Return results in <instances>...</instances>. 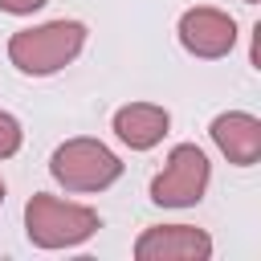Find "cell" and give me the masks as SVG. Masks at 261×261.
<instances>
[{
	"mask_svg": "<svg viewBox=\"0 0 261 261\" xmlns=\"http://www.w3.org/2000/svg\"><path fill=\"white\" fill-rule=\"evenodd\" d=\"M175 37L184 45V53L200 57V61H220L237 49V20L224 12V8H212V4H196V8H184L179 20H175Z\"/></svg>",
	"mask_w": 261,
	"mask_h": 261,
	"instance_id": "obj_5",
	"label": "cell"
},
{
	"mask_svg": "<svg viewBox=\"0 0 261 261\" xmlns=\"http://www.w3.org/2000/svg\"><path fill=\"white\" fill-rule=\"evenodd\" d=\"M208 139L232 167H253L261 159V118L249 110H224L208 122Z\"/></svg>",
	"mask_w": 261,
	"mask_h": 261,
	"instance_id": "obj_8",
	"label": "cell"
},
{
	"mask_svg": "<svg viewBox=\"0 0 261 261\" xmlns=\"http://www.w3.org/2000/svg\"><path fill=\"white\" fill-rule=\"evenodd\" d=\"M49 175L53 184H61L65 192H77V196H90V192H106L122 179V159L102 143V139H90V135H73L65 143L53 147L49 155Z\"/></svg>",
	"mask_w": 261,
	"mask_h": 261,
	"instance_id": "obj_3",
	"label": "cell"
},
{
	"mask_svg": "<svg viewBox=\"0 0 261 261\" xmlns=\"http://www.w3.org/2000/svg\"><path fill=\"white\" fill-rule=\"evenodd\" d=\"M241 4H257V0H241Z\"/></svg>",
	"mask_w": 261,
	"mask_h": 261,
	"instance_id": "obj_12",
	"label": "cell"
},
{
	"mask_svg": "<svg viewBox=\"0 0 261 261\" xmlns=\"http://www.w3.org/2000/svg\"><path fill=\"white\" fill-rule=\"evenodd\" d=\"M86 41H90V29L82 20L61 16V20L29 24L8 37V61L24 77H49V73H61L65 65H73L82 57Z\"/></svg>",
	"mask_w": 261,
	"mask_h": 261,
	"instance_id": "obj_1",
	"label": "cell"
},
{
	"mask_svg": "<svg viewBox=\"0 0 261 261\" xmlns=\"http://www.w3.org/2000/svg\"><path fill=\"white\" fill-rule=\"evenodd\" d=\"M110 130L122 147L130 151H151L167 139L171 130V110L159 102H126L110 114Z\"/></svg>",
	"mask_w": 261,
	"mask_h": 261,
	"instance_id": "obj_7",
	"label": "cell"
},
{
	"mask_svg": "<svg viewBox=\"0 0 261 261\" xmlns=\"http://www.w3.org/2000/svg\"><path fill=\"white\" fill-rule=\"evenodd\" d=\"M49 0H0V12H8V16H33V12H41Z\"/></svg>",
	"mask_w": 261,
	"mask_h": 261,
	"instance_id": "obj_10",
	"label": "cell"
},
{
	"mask_svg": "<svg viewBox=\"0 0 261 261\" xmlns=\"http://www.w3.org/2000/svg\"><path fill=\"white\" fill-rule=\"evenodd\" d=\"M4 196H8V188H4V179H0V208H4Z\"/></svg>",
	"mask_w": 261,
	"mask_h": 261,
	"instance_id": "obj_11",
	"label": "cell"
},
{
	"mask_svg": "<svg viewBox=\"0 0 261 261\" xmlns=\"http://www.w3.org/2000/svg\"><path fill=\"white\" fill-rule=\"evenodd\" d=\"M102 228V216L90 204L61 200L53 192H33L24 204V237L37 249H77Z\"/></svg>",
	"mask_w": 261,
	"mask_h": 261,
	"instance_id": "obj_2",
	"label": "cell"
},
{
	"mask_svg": "<svg viewBox=\"0 0 261 261\" xmlns=\"http://www.w3.org/2000/svg\"><path fill=\"white\" fill-rule=\"evenodd\" d=\"M135 261H208L212 237L196 224H151L130 245Z\"/></svg>",
	"mask_w": 261,
	"mask_h": 261,
	"instance_id": "obj_6",
	"label": "cell"
},
{
	"mask_svg": "<svg viewBox=\"0 0 261 261\" xmlns=\"http://www.w3.org/2000/svg\"><path fill=\"white\" fill-rule=\"evenodd\" d=\"M212 184V163L204 155V147L196 143H175L163 159V171L151 179V204L159 208H196L208 196Z\"/></svg>",
	"mask_w": 261,
	"mask_h": 261,
	"instance_id": "obj_4",
	"label": "cell"
},
{
	"mask_svg": "<svg viewBox=\"0 0 261 261\" xmlns=\"http://www.w3.org/2000/svg\"><path fill=\"white\" fill-rule=\"evenodd\" d=\"M24 143V126L12 110H0V159H12Z\"/></svg>",
	"mask_w": 261,
	"mask_h": 261,
	"instance_id": "obj_9",
	"label": "cell"
}]
</instances>
